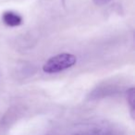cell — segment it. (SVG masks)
<instances>
[{
  "label": "cell",
  "mask_w": 135,
  "mask_h": 135,
  "mask_svg": "<svg viewBox=\"0 0 135 135\" xmlns=\"http://www.w3.org/2000/svg\"><path fill=\"white\" fill-rule=\"evenodd\" d=\"M3 21L9 27H17L22 23V18L15 12L8 11L3 15Z\"/></svg>",
  "instance_id": "2"
},
{
  "label": "cell",
  "mask_w": 135,
  "mask_h": 135,
  "mask_svg": "<svg viewBox=\"0 0 135 135\" xmlns=\"http://www.w3.org/2000/svg\"><path fill=\"white\" fill-rule=\"evenodd\" d=\"M127 99L128 102H129V105H131V112H134V105H135V91L134 88L131 87L129 88V90L127 91Z\"/></svg>",
  "instance_id": "3"
},
{
  "label": "cell",
  "mask_w": 135,
  "mask_h": 135,
  "mask_svg": "<svg viewBox=\"0 0 135 135\" xmlns=\"http://www.w3.org/2000/svg\"><path fill=\"white\" fill-rule=\"evenodd\" d=\"M93 1L96 6H105V5L108 4L111 0H93Z\"/></svg>",
  "instance_id": "4"
},
{
  "label": "cell",
  "mask_w": 135,
  "mask_h": 135,
  "mask_svg": "<svg viewBox=\"0 0 135 135\" xmlns=\"http://www.w3.org/2000/svg\"><path fill=\"white\" fill-rule=\"evenodd\" d=\"M77 62V57L74 55L69 53H62L50 57L45 65L43 70L45 73H57L71 68Z\"/></svg>",
  "instance_id": "1"
}]
</instances>
